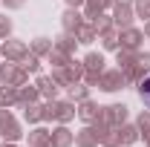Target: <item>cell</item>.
<instances>
[{
    "label": "cell",
    "mask_w": 150,
    "mask_h": 147,
    "mask_svg": "<svg viewBox=\"0 0 150 147\" xmlns=\"http://www.w3.org/2000/svg\"><path fill=\"white\" fill-rule=\"evenodd\" d=\"M142 95H144V101L150 104V78L144 81V84H142Z\"/></svg>",
    "instance_id": "1"
}]
</instances>
